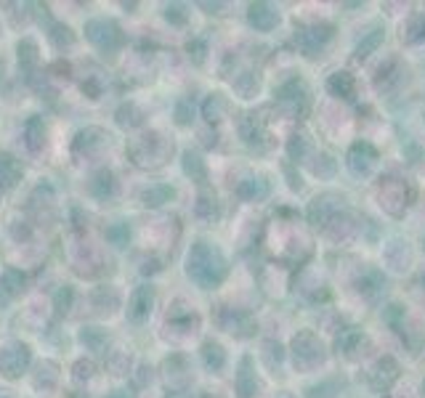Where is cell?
Returning <instances> with one entry per match:
<instances>
[{
    "mask_svg": "<svg viewBox=\"0 0 425 398\" xmlns=\"http://www.w3.org/2000/svg\"><path fill=\"white\" fill-rule=\"evenodd\" d=\"M189 274L197 279L199 284L213 287V284H218V282L224 279V274H226V263L221 258V252L213 250L205 242H199L189 255Z\"/></svg>",
    "mask_w": 425,
    "mask_h": 398,
    "instance_id": "obj_1",
    "label": "cell"
},
{
    "mask_svg": "<svg viewBox=\"0 0 425 398\" xmlns=\"http://www.w3.org/2000/svg\"><path fill=\"white\" fill-rule=\"evenodd\" d=\"M378 199L386 213L401 215L406 204L415 199V189H412V184H406L404 178L388 176L383 178V184L378 186Z\"/></svg>",
    "mask_w": 425,
    "mask_h": 398,
    "instance_id": "obj_2",
    "label": "cell"
},
{
    "mask_svg": "<svg viewBox=\"0 0 425 398\" xmlns=\"http://www.w3.org/2000/svg\"><path fill=\"white\" fill-rule=\"evenodd\" d=\"M293 356H295V367L298 369H314L324 362V351H321V343L314 337L311 332H301L293 340Z\"/></svg>",
    "mask_w": 425,
    "mask_h": 398,
    "instance_id": "obj_3",
    "label": "cell"
},
{
    "mask_svg": "<svg viewBox=\"0 0 425 398\" xmlns=\"http://www.w3.org/2000/svg\"><path fill=\"white\" fill-rule=\"evenodd\" d=\"M295 40L306 56H319L324 46L332 40V27L330 24H309V27H301L295 32Z\"/></svg>",
    "mask_w": 425,
    "mask_h": 398,
    "instance_id": "obj_4",
    "label": "cell"
},
{
    "mask_svg": "<svg viewBox=\"0 0 425 398\" xmlns=\"http://www.w3.org/2000/svg\"><path fill=\"white\" fill-rule=\"evenodd\" d=\"M279 104L290 109V117H298L306 111V104H309V93L303 88L301 80H290L287 85H282V91H279Z\"/></svg>",
    "mask_w": 425,
    "mask_h": 398,
    "instance_id": "obj_5",
    "label": "cell"
},
{
    "mask_svg": "<svg viewBox=\"0 0 425 398\" xmlns=\"http://www.w3.org/2000/svg\"><path fill=\"white\" fill-rule=\"evenodd\" d=\"M378 162V151L375 146H369L367 141H359V144H354L349 154V167L356 173V176H367L369 167Z\"/></svg>",
    "mask_w": 425,
    "mask_h": 398,
    "instance_id": "obj_6",
    "label": "cell"
},
{
    "mask_svg": "<svg viewBox=\"0 0 425 398\" xmlns=\"http://www.w3.org/2000/svg\"><path fill=\"white\" fill-rule=\"evenodd\" d=\"M396 372H399V367H396V362L394 359H380L378 364H375V369L369 372V382H372V388L375 390H386L388 385H391V380L396 377Z\"/></svg>",
    "mask_w": 425,
    "mask_h": 398,
    "instance_id": "obj_7",
    "label": "cell"
},
{
    "mask_svg": "<svg viewBox=\"0 0 425 398\" xmlns=\"http://www.w3.org/2000/svg\"><path fill=\"white\" fill-rule=\"evenodd\" d=\"M221 327L229 329V332H236V334H253L255 322L250 319V314H245V311H226V314L221 316Z\"/></svg>",
    "mask_w": 425,
    "mask_h": 398,
    "instance_id": "obj_8",
    "label": "cell"
},
{
    "mask_svg": "<svg viewBox=\"0 0 425 398\" xmlns=\"http://www.w3.org/2000/svg\"><path fill=\"white\" fill-rule=\"evenodd\" d=\"M361 343H364V332L356 329V327H346V329H340L338 340H335V348H338V353L354 356V351H359Z\"/></svg>",
    "mask_w": 425,
    "mask_h": 398,
    "instance_id": "obj_9",
    "label": "cell"
},
{
    "mask_svg": "<svg viewBox=\"0 0 425 398\" xmlns=\"http://www.w3.org/2000/svg\"><path fill=\"white\" fill-rule=\"evenodd\" d=\"M250 21H253L258 29H271L279 21V14H276V9H271V6H266V3H258V6H253L250 9Z\"/></svg>",
    "mask_w": 425,
    "mask_h": 398,
    "instance_id": "obj_10",
    "label": "cell"
},
{
    "mask_svg": "<svg viewBox=\"0 0 425 398\" xmlns=\"http://www.w3.org/2000/svg\"><path fill=\"white\" fill-rule=\"evenodd\" d=\"M327 88H330V93L343 96V99H354V93H356V83H354V77L349 72H335L327 80Z\"/></svg>",
    "mask_w": 425,
    "mask_h": 398,
    "instance_id": "obj_11",
    "label": "cell"
},
{
    "mask_svg": "<svg viewBox=\"0 0 425 398\" xmlns=\"http://www.w3.org/2000/svg\"><path fill=\"white\" fill-rule=\"evenodd\" d=\"M236 390H239L242 398L258 396V380H255V372H250V359L242 362V369H239V377H236Z\"/></svg>",
    "mask_w": 425,
    "mask_h": 398,
    "instance_id": "obj_12",
    "label": "cell"
},
{
    "mask_svg": "<svg viewBox=\"0 0 425 398\" xmlns=\"http://www.w3.org/2000/svg\"><path fill=\"white\" fill-rule=\"evenodd\" d=\"M383 289H386V279L380 277L378 271H369L367 277L359 279V292L367 295L369 300H378V297L383 295Z\"/></svg>",
    "mask_w": 425,
    "mask_h": 398,
    "instance_id": "obj_13",
    "label": "cell"
},
{
    "mask_svg": "<svg viewBox=\"0 0 425 398\" xmlns=\"http://www.w3.org/2000/svg\"><path fill=\"white\" fill-rule=\"evenodd\" d=\"M269 194V184L264 178H247L245 184L239 186V196L242 199H264Z\"/></svg>",
    "mask_w": 425,
    "mask_h": 398,
    "instance_id": "obj_14",
    "label": "cell"
},
{
    "mask_svg": "<svg viewBox=\"0 0 425 398\" xmlns=\"http://www.w3.org/2000/svg\"><path fill=\"white\" fill-rule=\"evenodd\" d=\"M399 80H401V72H399V66H396V59H391L386 66H380V72H378L380 91H391L394 83H399Z\"/></svg>",
    "mask_w": 425,
    "mask_h": 398,
    "instance_id": "obj_15",
    "label": "cell"
},
{
    "mask_svg": "<svg viewBox=\"0 0 425 398\" xmlns=\"http://www.w3.org/2000/svg\"><path fill=\"white\" fill-rule=\"evenodd\" d=\"M425 37V16H415V19H409V24H406L404 29H401V40L404 43H420Z\"/></svg>",
    "mask_w": 425,
    "mask_h": 398,
    "instance_id": "obj_16",
    "label": "cell"
},
{
    "mask_svg": "<svg viewBox=\"0 0 425 398\" xmlns=\"http://www.w3.org/2000/svg\"><path fill=\"white\" fill-rule=\"evenodd\" d=\"M380 43H383V29H375L372 35H367L359 43V46H356V59H367V56L372 54V51H375Z\"/></svg>",
    "mask_w": 425,
    "mask_h": 398,
    "instance_id": "obj_17",
    "label": "cell"
},
{
    "mask_svg": "<svg viewBox=\"0 0 425 398\" xmlns=\"http://www.w3.org/2000/svg\"><path fill=\"white\" fill-rule=\"evenodd\" d=\"M205 362H208V367H213V369H221L224 367V362H226V356H224V348L216 343H208L205 345Z\"/></svg>",
    "mask_w": 425,
    "mask_h": 398,
    "instance_id": "obj_18",
    "label": "cell"
},
{
    "mask_svg": "<svg viewBox=\"0 0 425 398\" xmlns=\"http://www.w3.org/2000/svg\"><path fill=\"white\" fill-rule=\"evenodd\" d=\"M338 388H340L338 380L321 382V385H314V388H309V398H332Z\"/></svg>",
    "mask_w": 425,
    "mask_h": 398,
    "instance_id": "obj_19",
    "label": "cell"
},
{
    "mask_svg": "<svg viewBox=\"0 0 425 398\" xmlns=\"http://www.w3.org/2000/svg\"><path fill=\"white\" fill-rule=\"evenodd\" d=\"M146 303L151 306V289H141L139 295H136V300H133V319H141L144 314H146Z\"/></svg>",
    "mask_w": 425,
    "mask_h": 398,
    "instance_id": "obj_20",
    "label": "cell"
},
{
    "mask_svg": "<svg viewBox=\"0 0 425 398\" xmlns=\"http://www.w3.org/2000/svg\"><path fill=\"white\" fill-rule=\"evenodd\" d=\"M306 151H309V139H306V136H295V139L290 141V157L303 159Z\"/></svg>",
    "mask_w": 425,
    "mask_h": 398,
    "instance_id": "obj_21",
    "label": "cell"
},
{
    "mask_svg": "<svg viewBox=\"0 0 425 398\" xmlns=\"http://www.w3.org/2000/svg\"><path fill=\"white\" fill-rule=\"evenodd\" d=\"M191 170H197V176H202L205 170H202V165H199V157H186V173H191Z\"/></svg>",
    "mask_w": 425,
    "mask_h": 398,
    "instance_id": "obj_22",
    "label": "cell"
},
{
    "mask_svg": "<svg viewBox=\"0 0 425 398\" xmlns=\"http://www.w3.org/2000/svg\"><path fill=\"white\" fill-rule=\"evenodd\" d=\"M279 398H293V396H279Z\"/></svg>",
    "mask_w": 425,
    "mask_h": 398,
    "instance_id": "obj_23",
    "label": "cell"
},
{
    "mask_svg": "<svg viewBox=\"0 0 425 398\" xmlns=\"http://www.w3.org/2000/svg\"><path fill=\"white\" fill-rule=\"evenodd\" d=\"M423 287H425V277H423Z\"/></svg>",
    "mask_w": 425,
    "mask_h": 398,
    "instance_id": "obj_24",
    "label": "cell"
}]
</instances>
